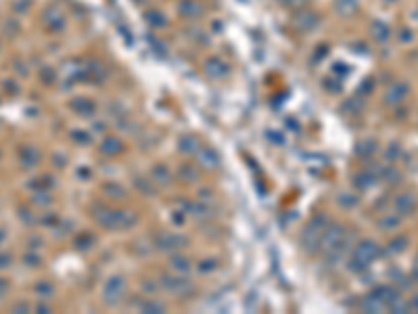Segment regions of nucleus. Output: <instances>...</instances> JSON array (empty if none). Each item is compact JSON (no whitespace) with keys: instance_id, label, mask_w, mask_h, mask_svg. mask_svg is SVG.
I'll list each match as a JSON object with an SVG mask.
<instances>
[{"instance_id":"obj_1","label":"nucleus","mask_w":418,"mask_h":314,"mask_svg":"<svg viewBox=\"0 0 418 314\" xmlns=\"http://www.w3.org/2000/svg\"><path fill=\"white\" fill-rule=\"evenodd\" d=\"M376 254H379V247H376V243L374 241H364L362 245L355 249V254H353V262H355L353 266L355 268H366L376 258Z\"/></svg>"},{"instance_id":"obj_2","label":"nucleus","mask_w":418,"mask_h":314,"mask_svg":"<svg viewBox=\"0 0 418 314\" xmlns=\"http://www.w3.org/2000/svg\"><path fill=\"white\" fill-rule=\"evenodd\" d=\"M324 232H326V220L322 216H316L308 224V228L303 230V241L310 239L312 245H316V243H320V239L324 237Z\"/></svg>"},{"instance_id":"obj_3","label":"nucleus","mask_w":418,"mask_h":314,"mask_svg":"<svg viewBox=\"0 0 418 314\" xmlns=\"http://www.w3.org/2000/svg\"><path fill=\"white\" fill-rule=\"evenodd\" d=\"M124 281H121L119 277H113V279H109V283L105 285V302L109 304H117L121 300V296H124Z\"/></svg>"},{"instance_id":"obj_4","label":"nucleus","mask_w":418,"mask_h":314,"mask_svg":"<svg viewBox=\"0 0 418 314\" xmlns=\"http://www.w3.org/2000/svg\"><path fill=\"white\" fill-rule=\"evenodd\" d=\"M205 72H207L211 78L220 80V78H224V76L228 74V65L224 63L222 59H218V57H211V59H207V61H205Z\"/></svg>"},{"instance_id":"obj_5","label":"nucleus","mask_w":418,"mask_h":314,"mask_svg":"<svg viewBox=\"0 0 418 314\" xmlns=\"http://www.w3.org/2000/svg\"><path fill=\"white\" fill-rule=\"evenodd\" d=\"M320 25V15L316 13V11H303L299 17H297V27L299 29H316Z\"/></svg>"},{"instance_id":"obj_6","label":"nucleus","mask_w":418,"mask_h":314,"mask_svg":"<svg viewBox=\"0 0 418 314\" xmlns=\"http://www.w3.org/2000/svg\"><path fill=\"white\" fill-rule=\"evenodd\" d=\"M178 11H180L182 17L192 19V17H199L203 13V6L197 2V0H180V2H178Z\"/></svg>"},{"instance_id":"obj_7","label":"nucleus","mask_w":418,"mask_h":314,"mask_svg":"<svg viewBox=\"0 0 418 314\" xmlns=\"http://www.w3.org/2000/svg\"><path fill=\"white\" fill-rule=\"evenodd\" d=\"M406 95H408V86H406V84H402V82H397L393 88L387 90L385 101H387L389 105H395V103H400V101H404V99H406Z\"/></svg>"},{"instance_id":"obj_8","label":"nucleus","mask_w":418,"mask_h":314,"mask_svg":"<svg viewBox=\"0 0 418 314\" xmlns=\"http://www.w3.org/2000/svg\"><path fill=\"white\" fill-rule=\"evenodd\" d=\"M395 206H397V209L402 211V214H410V211H414V208H416V199L412 197V195H402V197H397V201H395Z\"/></svg>"},{"instance_id":"obj_9","label":"nucleus","mask_w":418,"mask_h":314,"mask_svg":"<svg viewBox=\"0 0 418 314\" xmlns=\"http://www.w3.org/2000/svg\"><path fill=\"white\" fill-rule=\"evenodd\" d=\"M362 308H364V312H383L387 306L372 293V296H368L362 302Z\"/></svg>"},{"instance_id":"obj_10","label":"nucleus","mask_w":418,"mask_h":314,"mask_svg":"<svg viewBox=\"0 0 418 314\" xmlns=\"http://www.w3.org/2000/svg\"><path fill=\"white\" fill-rule=\"evenodd\" d=\"M46 23H48L50 29H63L65 27V17L59 11H50V13H46Z\"/></svg>"},{"instance_id":"obj_11","label":"nucleus","mask_w":418,"mask_h":314,"mask_svg":"<svg viewBox=\"0 0 418 314\" xmlns=\"http://www.w3.org/2000/svg\"><path fill=\"white\" fill-rule=\"evenodd\" d=\"M147 21L151 25H155V27H163V25L167 23V19L163 17L159 11H155V8H151V11H147Z\"/></svg>"},{"instance_id":"obj_12","label":"nucleus","mask_w":418,"mask_h":314,"mask_svg":"<svg viewBox=\"0 0 418 314\" xmlns=\"http://www.w3.org/2000/svg\"><path fill=\"white\" fill-rule=\"evenodd\" d=\"M334 6L339 8V13H351L355 6H358V0H337V2H334Z\"/></svg>"},{"instance_id":"obj_13","label":"nucleus","mask_w":418,"mask_h":314,"mask_svg":"<svg viewBox=\"0 0 418 314\" xmlns=\"http://www.w3.org/2000/svg\"><path fill=\"white\" fill-rule=\"evenodd\" d=\"M201 159H203V166H209V168H216V166H218V161H220V159H218V155H216V151H213V149H209V153L205 151V153L201 155Z\"/></svg>"},{"instance_id":"obj_14","label":"nucleus","mask_w":418,"mask_h":314,"mask_svg":"<svg viewBox=\"0 0 418 314\" xmlns=\"http://www.w3.org/2000/svg\"><path fill=\"white\" fill-rule=\"evenodd\" d=\"M372 34H374V38H379V40H387V36H389V27L383 25V23H374L372 25Z\"/></svg>"},{"instance_id":"obj_15","label":"nucleus","mask_w":418,"mask_h":314,"mask_svg":"<svg viewBox=\"0 0 418 314\" xmlns=\"http://www.w3.org/2000/svg\"><path fill=\"white\" fill-rule=\"evenodd\" d=\"M404 243H408V239H406V237L395 239V241L391 243V251H395V254H397V251H404V249H406V245H404Z\"/></svg>"},{"instance_id":"obj_16","label":"nucleus","mask_w":418,"mask_h":314,"mask_svg":"<svg viewBox=\"0 0 418 314\" xmlns=\"http://www.w3.org/2000/svg\"><path fill=\"white\" fill-rule=\"evenodd\" d=\"M412 308H414V310H416V312H418V296H416V298H414V300H412Z\"/></svg>"},{"instance_id":"obj_17","label":"nucleus","mask_w":418,"mask_h":314,"mask_svg":"<svg viewBox=\"0 0 418 314\" xmlns=\"http://www.w3.org/2000/svg\"><path fill=\"white\" fill-rule=\"evenodd\" d=\"M280 2H284V4H293L295 0H280Z\"/></svg>"},{"instance_id":"obj_18","label":"nucleus","mask_w":418,"mask_h":314,"mask_svg":"<svg viewBox=\"0 0 418 314\" xmlns=\"http://www.w3.org/2000/svg\"><path fill=\"white\" fill-rule=\"evenodd\" d=\"M414 277L418 279V264H416V268H414Z\"/></svg>"}]
</instances>
